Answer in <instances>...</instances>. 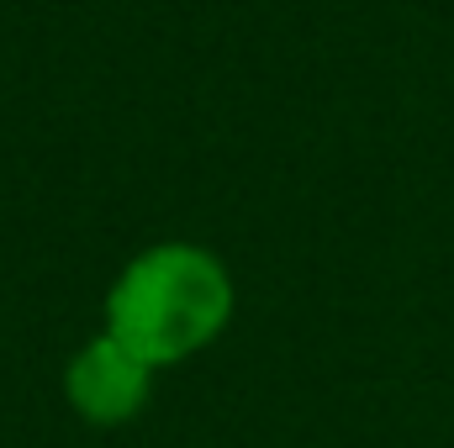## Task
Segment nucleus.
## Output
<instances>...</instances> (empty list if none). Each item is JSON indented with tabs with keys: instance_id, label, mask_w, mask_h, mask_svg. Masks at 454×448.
<instances>
[{
	"instance_id": "obj_1",
	"label": "nucleus",
	"mask_w": 454,
	"mask_h": 448,
	"mask_svg": "<svg viewBox=\"0 0 454 448\" xmlns=\"http://www.w3.org/2000/svg\"><path fill=\"white\" fill-rule=\"evenodd\" d=\"M238 285L223 253L191 237H164L132 253L101 301V333L121 337L159 375L207 353L232 322Z\"/></svg>"
},
{
	"instance_id": "obj_2",
	"label": "nucleus",
	"mask_w": 454,
	"mask_h": 448,
	"mask_svg": "<svg viewBox=\"0 0 454 448\" xmlns=\"http://www.w3.org/2000/svg\"><path fill=\"white\" fill-rule=\"evenodd\" d=\"M153 380H159V369L148 359H137L121 337L96 333L64 364V401L90 428H121V422L143 417V406L153 401Z\"/></svg>"
}]
</instances>
